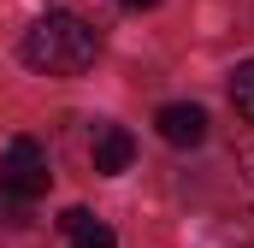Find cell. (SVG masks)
Segmentation results:
<instances>
[{
	"label": "cell",
	"instance_id": "6da1fadb",
	"mask_svg": "<svg viewBox=\"0 0 254 248\" xmlns=\"http://www.w3.org/2000/svg\"><path fill=\"white\" fill-rule=\"evenodd\" d=\"M95 30L83 24V18H71V12H48V18H36L30 30H24V65L30 71H42V77H77V71H89L95 65Z\"/></svg>",
	"mask_w": 254,
	"mask_h": 248
},
{
	"label": "cell",
	"instance_id": "7a4b0ae2",
	"mask_svg": "<svg viewBox=\"0 0 254 248\" xmlns=\"http://www.w3.org/2000/svg\"><path fill=\"white\" fill-rule=\"evenodd\" d=\"M48 184H54L48 148H42L36 136H12V142H6V160H0V189L18 195V201H36V195H48Z\"/></svg>",
	"mask_w": 254,
	"mask_h": 248
},
{
	"label": "cell",
	"instance_id": "3957f363",
	"mask_svg": "<svg viewBox=\"0 0 254 248\" xmlns=\"http://www.w3.org/2000/svg\"><path fill=\"white\" fill-rule=\"evenodd\" d=\"M154 130H160L172 148H201V142H207V113L190 107V101H172V107L154 113Z\"/></svg>",
	"mask_w": 254,
	"mask_h": 248
},
{
	"label": "cell",
	"instance_id": "277c9868",
	"mask_svg": "<svg viewBox=\"0 0 254 248\" xmlns=\"http://www.w3.org/2000/svg\"><path fill=\"white\" fill-rule=\"evenodd\" d=\"M130 160H136V136H130L125 124H101L95 130V172L101 178H119V172H130Z\"/></svg>",
	"mask_w": 254,
	"mask_h": 248
},
{
	"label": "cell",
	"instance_id": "5b68a950",
	"mask_svg": "<svg viewBox=\"0 0 254 248\" xmlns=\"http://www.w3.org/2000/svg\"><path fill=\"white\" fill-rule=\"evenodd\" d=\"M231 101H237V113L254 124V60L237 65V77H231Z\"/></svg>",
	"mask_w": 254,
	"mask_h": 248
},
{
	"label": "cell",
	"instance_id": "8992f818",
	"mask_svg": "<svg viewBox=\"0 0 254 248\" xmlns=\"http://www.w3.org/2000/svg\"><path fill=\"white\" fill-rule=\"evenodd\" d=\"M71 248H119V237H113L101 219H89V225H77V231H71Z\"/></svg>",
	"mask_w": 254,
	"mask_h": 248
},
{
	"label": "cell",
	"instance_id": "52a82bcc",
	"mask_svg": "<svg viewBox=\"0 0 254 248\" xmlns=\"http://www.w3.org/2000/svg\"><path fill=\"white\" fill-rule=\"evenodd\" d=\"M89 219H95L89 207H65V213H60V231H77V225H89Z\"/></svg>",
	"mask_w": 254,
	"mask_h": 248
},
{
	"label": "cell",
	"instance_id": "ba28073f",
	"mask_svg": "<svg viewBox=\"0 0 254 248\" xmlns=\"http://www.w3.org/2000/svg\"><path fill=\"white\" fill-rule=\"evenodd\" d=\"M119 6H130V12H148V6H154V0H119Z\"/></svg>",
	"mask_w": 254,
	"mask_h": 248
}]
</instances>
